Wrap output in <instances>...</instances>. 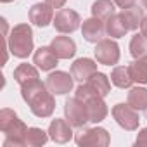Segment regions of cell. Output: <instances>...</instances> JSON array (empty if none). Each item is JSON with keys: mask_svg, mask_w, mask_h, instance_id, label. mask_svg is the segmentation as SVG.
Segmentation results:
<instances>
[{"mask_svg": "<svg viewBox=\"0 0 147 147\" xmlns=\"http://www.w3.org/2000/svg\"><path fill=\"white\" fill-rule=\"evenodd\" d=\"M75 142L80 147H87V145H90V147H107L111 138H109V133H107L106 128L95 126V128H85L80 133H76Z\"/></svg>", "mask_w": 147, "mask_h": 147, "instance_id": "5b68a950", "label": "cell"}, {"mask_svg": "<svg viewBox=\"0 0 147 147\" xmlns=\"http://www.w3.org/2000/svg\"><path fill=\"white\" fill-rule=\"evenodd\" d=\"M49 137L55 144H66L73 138V125L67 119L55 118L49 125Z\"/></svg>", "mask_w": 147, "mask_h": 147, "instance_id": "8fae6325", "label": "cell"}, {"mask_svg": "<svg viewBox=\"0 0 147 147\" xmlns=\"http://www.w3.org/2000/svg\"><path fill=\"white\" fill-rule=\"evenodd\" d=\"M49 138H50L49 131H43L42 128L33 126V128H28L26 137H24V144H26V147H42L47 144Z\"/></svg>", "mask_w": 147, "mask_h": 147, "instance_id": "603a6c76", "label": "cell"}, {"mask_svg": "<svg viewBox=\"0 0 147 147\" xmlns=\"http://www.w3.org/2000/svg\"><path fill=\"white\" fill-rule=\"evenodd\" d=\"M128 31H130V30H128V26H126L125 18H123L121 12H119V14L114 12L109 19H106V33H107L111 38H121V36H125Z\"/></svg>", "mask_w": 147, "mask_h": 147, "instance_id": "ac0fdd59", "label": "cell"}, {"mask_svg": "<svg viewBox=\"0 0 147 147\" xmlns=\"http://www.w3.org/2000/svg\"><path fill=\"white\" fill-rule=\"evenodd\" d=\"M0 131L5 133L4 147H26L24 137L28 126L24 125V121L19 119V116L12 109L4 107L0 111Z\"/></svg>", "mask_w": 147, "mask_h": 147, "instance_id": "6da1fadb", "label": "cell"}, {"mask_svg": "<svg viewBox=\"0 0 147 147\" xmlns=\"http://www.w3.org/2000/svg\"><path fill=\"white\" fill-rule=\"evenodd\" d=\"M130 54L135 59L147 55V36L142 31L131 36V40H130Z\"/></svg>", "mask_w": 147, "mask_h": 147, "instance_id": "4316f807", "label": "cell"}, {"mask_svg": "<svg viewBox=\"0 0 147 147\" xmlns=\"http://www.w3.org/2000/svg\"><path fill=\"white\" fill-rule=\"evenodd\" d=\"M128 104L137 111H144L147 107V88L133 87L128 92Z\"/></svg>", "mask_w": 147, "mask_h": 147, "instance_id": "cb8c5ba5", "label": "cell"}, {"mask_svg": "<svg viewBox=\"0 0 147 147\" xmlns=\"http://www.w3.org/2000/svg\"><path fill=\"white\" fill-rule=\"evenodd\" d=\"M30 21L35 24V26H40V28H45L49 26L50 23H54V9L50 5H47L45 2L42 4H35L31 9H30Z\"/></svg>", "mask_w": 147, "mask_h": 147, "instance_id": "5bb4252c", "label": "cell"}, {"mask_svg": "<svg viewBox=\"0 0 147 147\" xmlns=\"http://www.w3.org/2000/svg\"><path fill=\"white\" fill-rule=\"evenodd\" d=\"M45 4L50 5L52 9H62L64 4H66V0H45Z\"/></svg>", "mask_w": 147, "mask_h": 147, "instance_id": "f546056e", "label": "cell"}, {"mask_svg": "<svg viewBox=\"0 0 147 147\" xmlns=\"http://www.w3.org/2000/svg\"><path fill=\"white\" fill-rule=\"evenodd\" d=\"M0 2H4V4H9V2H14V0H0Z\"/></svg>", "mask_w": 147, "mask_h": 147, "instance_id": "d6a6232c", "label": "cell"}, {"mask_svg": "<svg viewBox=\"0 0 147 147\" xmlns=\"http://www.w3.org/2000/svg\"><path fill=\"white\" fill-rule=\"evenodd\" d=\"M50 49L59 59H71L76 54V43L69 36H55L50 42Z\"/></svg>", "mask_w": 147, "mask_h": 147, "instance_id": "9a60e30c", "label": "cell"}, {"mask_svg": "<svg viewBox=\"0 0 147 147\" xmlns=\"http://www.w3.org/2000/svg\"><path fill=\"white\" fill-rule=\"evenodd\" d=\"M114 7H116V4L113 0H95L92 4V16L106 21L114 14V11H116Z\"/></svg>", "mask_w": 147, "mask_h": 147, "instance_id": "44dd1931", "label": "cell"}, {"mask_svg": "<svg viewBox=\"0 0 147 147\" xmlns=\"http://www.w3.org/2000/svg\"><path fill=\"white\" fill-rule=\"evenodd\" d=\"M135 2H137V0H114V4L119 9H130V7L135 5Z\"/></svg>", "mask_w": 147, "mask_h": 147, "instance_id": "f1b7e54d", "label": "cell"}, {"mask_svg": "<svg viewBox=\"0 0 147 147\" xmlns=\"http://www.w3.org/2000/svg\"><path fill=\"white\" fill-rule=\"evenodd\" d=\"M144 113H145V118H147V107H145V109H144Z\"/></svg>", "mask_w": 147, "mask_h": 147, "instance_id": "836d02e7", "label": "cell"}, {"mask_svg": "<svg viewBox=\"0 0 147 147\" xmlns=\"http://www.w3.org/2000/svg\"><path fill=\"white\" fill-rule=\"evenodd\" d=\"M73 82H75V78H73V75H69V73L54 71L47 76L45 83H47L49 90L54 95H66V94H69L73 90Z\"/></svg>", "mask_w": 147, "mask_h": 147, "instance_id": "30bf717a", "label": "cell"}, {"mask_svg": "<svg viewBox=\"0 0 147 147\" xmlns=\"http://www.w3.org/2000/svg\"><path fill=\"white\" fill-rule=\"evenodd\" d=\"M130 71H131L133 82H137L140 85H145L147 83V55L135 59L130 64Z\"/></svg>", "mask_w": 147, "mask_h": 147, "instance_id": "d4e9b609", "label": "cell"}, {"mask_svg": "<svg viewBox=\"0 0 147 147\" xmlns=\"http://www.w3.org/2000/svg\"><path fill=\"white\" fill-rule=\"evenodd\" d=\"M111 83L118 88H130L133 83L130 66H116L111 73Z\"/></svg>", "mask_w": 147, "mask_h": 147, "instance_id": "d6986e66", "label": "cell"}, {"mask_svg": "<svg viewBox=\"0 0 147 147\" xmlns=\"http://www.w3.org/2000/svg\"><path fill=\"white\" fill-rule=\"evenodd\" d=\"M140 31L147 36V16L144 18V21H142V24H140Z\"/></svg>", "mask_w": 147, "mask_h": 147, "instance_id": "4dcf8cb0", "label": "cell"}, {"mask_svg": "<svg viewBox=\"0 0 147 147\" xmlns=\"http://www.w3.org/2000/svg\"><path fill=\"white\" fill-rule=\"evenodd\" d=\"M57 61H59V57L54 54V50L50 47H40L33 55V64H36V67L42 71L54 69L57 66Z\"/></svg>", "mask_w": 147, "mask_h": 147, "instance_id": "2e32d148", "label": "cell"}, {"mask_svg": "<svg viewBox=\"0 0 147 147\" xmlns=\"http://www.w3.org/2000/svg\"><path fill=\"white\" fill-rule=\"evenodd\" d=\"M14 80L19 85H24L31 80H38V69L31 64H19L14 69Z\"/></svg>", "mask_w": 147, "mask_h": 147, "instance_id": "7402d4cb", "label": "cell"}, {"mask_svg": "<svg viewBox=\"0 0 147 147\" xmlns=\"http://www.w3.org/2000/svg\"><path fill=\"white\" fill-rule=\"evenodd\" d=\"M52 92L49 90L47 83H42L40 80H31L24 85H21V97L23 100L31 107L35 104H38L40 100H43L47 95H50Z\"/></svg>", "mask_w": 147, "mask_h": 147, "instance_id": "9c48e42d", "label": "cell"}, {"mask_svg": "<svg viewBox=\"0 0 147 147\" xmlns=\"http://www.w3.org/2000/svg\"><path fill=\"white\" fill-rule=\"evenodd\" d=\"M113 118L116 119V123L121 128H125L128 131L137 130L138 128V123H140L137 109H133L128 102L126 104H116L113 107Z\"/></svg>", "mask_w": 147, "mask_h": 147, "instance_id": "8992f818", "label": "cell"}, {"mask_svg": "<svg viewBox=\"0 0 147 147\" xmlns=\"http://www.w3.org/2000/svg\"><path fill=\"white\" fill-rule=\"evenodd\" d=\"M64 114H66V119L75 128H83L90 121L88 119L87 104L83 100H80L78 97H71V99L66 100V104H64Z\"/></svg>", "mask_w": 147, "mask_h": 147, "instance_id": "277c9868", "label": "cell"}, {"mask_svg": "<svg viewBox=\"0 0 147 147\" xmlns=\"http://www.w3.org/2000/svg\"><path fill=\"white\" fill-rule=\"evenodd\" d=\"M94 73H97V62L88 57H80L71 64V75L76 82H87Z\"/></svg>", "mask_w": 147, "mask_h": 147, "instance_id": "4fadbf2b", "label": "cell"}, {"mask_svg": "<svg viewBox=\"0 0 147 147\" xmlns=\"http://www.w3.org/2000/svg\"><path fill=\"white\" fill-rule=\"evenodd\" d=\"M7 47L14 57L26 59L33 52V31L30 24H18L7 36Z\"/></svg>", "mask_w": 147, "mask_h": 147, "instance_id": "7a4b0ae2", "label": "cell"}, {"mask_svg": "<svg viewBox=\"0 0 147 147\" xmlns=\"http://www.w3.org/2000/svg\"><path fill=\"white\" fill-rule=\"evenodd\" d=\"M109 92H111V82H109L107 75L97 71L87 82H83L76 88V95L75 97H78L80 100L87 102L92 97H106Z\"/></svg>", "mask_w": 147, "mask_h": 147, "instance_id": "3957f363", "label": "cell"}, {"mask_svg": "<svg viewBox=\"0 0 147 147\" xmlns=\"http://www.w3.org/2000/svg\"><path fill=\"white\" fill-rule=\"evenodd\" d=\"M121 14H123L125 23H126V26H128L130 31L138 30L140 24H142V21H144V18H145L144 9H140V7H137V5H133V7H130V9H123Z\"/></svg>", "mask_w": 147, "mask_h": 147, "instance_id": "ffe728a7", "label": "cell"}, {"mask_svg": "<svg viewBox=\"0 0 147 147\" xmlns=\"http://www.w3.org/2000/svg\"><path fill=\"white\" fill-rule=\"evenodd\" d=\"M140 2H142V5H144V7L147 9V0H140Z\"/></svg>", "mask_w": 147, "mask_h": 147, "instance_id": "1f68e13d", "label": "cell"}, {"mask_svg": "<svg viewBox=\"0 0 147 147\" xmlns=\"http://www.w3.org/2000/svg\"><path fill=\"white\" fill-rule=\"evenodd\" d=\"M82 35L87 42L90 43H97L104 38L106 35V23L99 18H90V19H85L83 24H82Z\"/></svg>", "mask_w": 147, "mask_h": 147, "instance_id": "7c38bea8", "label": "cell"}, {"mask_svg": "<svg viewBox=\"0 0 147 147\" xmlns=\"http://www.w3.org/2000/svg\"><path fill=\"white\" fill-rule=\"evenodd\" d=\"M85 104H87V111H88L90 123H100V121L106 119L109 109H107V104L104 102V97H92Z\"/></svg>", "mask_w": 147, "mask_h": 147, "instance_id": "e0dca14e", "label": "cell"}, {"mask_svg": "<svg viewBox=\"0 0 147 147\" xmlns=\"http://www.w3.org/2000/svg\"><path fill=\"white\" fill-rule=\"evenodd\" d=\"M95 59L104 66H114L119 61V45L114 40H100L95 43Z\"/></svg>", "mask_w": 147, "mask_h": 147, "instance_id": "ba28073f", "label": "cell"}, {"mask_svg": "<svg viewBox=\"0 0 147 147\" xmlns=\"http://www.w3.org/2000/svg\"><path fill=\"white\" fill-rule=\"evenodd\" d=\"M137 145H147V128H142L137 135V140H135Z\"/></svg>", "mask_w": 147, "mask_h": 147, "instance_id": "83f0119b", "label": "cell"}, {"mask_svg": "<svg viewBox=\"0 0 147 147\" xmlns=\"http://www.w3.org/2000/svg\"><path fill=\"white\" fill-rule=\"evenodd\" d=\"M30 109H31V113H33L35 116H38V118H49V116H52V113H54V109H55V99H54V94L47 95L43 100H40L38 104L31 106Z\"/></svg>", "mask_w": 147, "mask_h": 147, "instance_id": "484cf974", "label": "cell"}, {"mask_svg": "<svg viewBox=\"0 0 147 147\" xmlns=\"http://www.w3.org/2000/svg\"><path fill=\"white\" fill-rule=\"evenodd\" d=\"M80 14L73 9H59V12H55L54 16V28L59 33H73L80 28Z\"/></svg>", "mask_w": 147, "mask_h": 147, "instance_id": "52a82bcc", "label": "cell"}]
</instances>
